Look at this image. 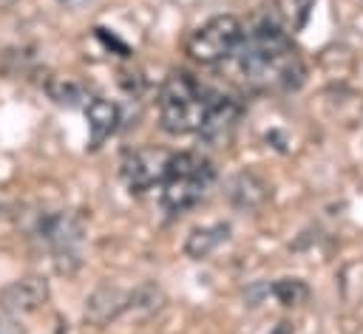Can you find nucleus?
<instances>
[{"label":"nucleus","mask_w":363,"mask_h":334,"mask_svg":"<svg viewBox=\"0 0 363 334\" xmlns=\"http://www.w3.org/2000/svg\"><path fill=\"white\" fill-rule=\"evenodd\" d=\"M213 181V164L196 153H170L167 173L162 178V204L170 212H184L201 201Z\"/></svg>","instance_id":"3"},{"label":"nucleus","mask_w":363,"mask_h":334,"mask_svg":"<svg viewBox=\"0 0 363 334\" xmlns=\"http://www.w3.org/2000/svg\"><path fill=\"white\" fill-rule=\"evenodd\" d=\"M227 235H230V226H227V224L196 226V229L187 235V241H184V252H187L190 258L201 260V258H207L210 252H216V249L227 241Z\"/></svg>","instance_id":"11"},{"label":"nucleus","mask_w":363,"mask_h":334,"mask_svg":"<svg viewBox=\"0 0 363 334\" xmlns=\"http://www.w3.org/2000/svg\"><path fill=\"white\" fill-rule=\"evenodd\" d=\"M272 294H275L284 306H298V303L306 300L309 289H306V283L298 280V277H281V280L272 283Z\"/></svg>","instance_id":"12"},{"label":"nucleus","mask_w":363,"mask_h":334,"mask_svg":"<svg viewBox=\"0 0 363 334\" xmlns=\"http://www.w3.org/2000/svg\"><path fill=\"white\" fill-rule=\"evenodd\" d=\"M85 116H88V130H91V147H99L119 125V108L111 99H102V96L88 99Z\"/></svg>","instance_id":"9"},{"label":"nucleus","mask_w":363,"mask_h":334,"mask_svg":"<svg viewBox=\"0 0 363 334\" xmlns=\"http://www.w3.org/2000/svg\"><path fill=\"white\" fill-rule=\"evenodd\" d=\"M48 93L60 105H77L82 99V88L74 85V82H68V79H51L48 82Z\"/></svg>","instance_id":"13"},{"label":"nucleus","mask_w":363,"mask_h":334,"mask_svg":"<svg viewBox=\"0 0 363 334\" xmlns=\"http://www.w3.org/2000/svg\"><path fill=\"white\" fill-rule=\"evenodd\" d=\"M133 306V294H128V292H122V289H116V286H102V289H96L91 297H88V303H85V317L94 323V326H105V323H111V320H116L125 309H130Z\"/></svg>","instance_id":"8"},{"label":"nucleus","mask_w":363,"mask_h":334,"mask_svg":"<svg viewBox=\"0 0 363 334\" xmlns=\"http://www.w3.org/2000/svg\"><path fill=\"white\" fill-rule=\"evenodd\" d=\"M244 25L233 14L210 17L204 25H199L187 40V54L201 65H216L227 57H233L241 45Z\"/></svg>","instance_id":"4"},{"label":"nucleus","mask_w":363,"mask_h":334,"mask_svg":"<svg viewBox=\"0 0 363 334\" xmlns=\"http://www.w3.org/2000/svg\"><path fill=\"white\" fill-rule=\"evenodd\" d=\"M235 119H238V102L233 96L216 93V96L207 99V108H204V116H201V125H199V136L207 144H218L230 136Z\"/></svg>","instance_id":"7"},{"label":"nucleus","mask_w":363,"mask_h":334,"mask_svg":"<svg viewBox=\"0 0 363 334\" xmlns=\"http://www.w3.org/2000/svg\"><path fill=\"white\" fill-rule=\"evenodd\" d=\"M45 300H48V283H45V277H37V275L20 277L0 289V311L6 317L37 311Z\"/></svg>","instance_id":"6"},{"label":"nucleus","mask_w":363,"mask_h":334,"mask_svg":"<svg viewBox=\"0 0 363 334\" xmlns=\"http://www.w3.org/2000/svg\"><path fill=\"white\" fill-rule=\"evenodd\" d=\"M227 198L238 209H255L267 201V184L255 173H238L227 184Z\"/></svg>","instance_id":"10"},{"label":"nucleus","mask_w":363,"mask_h":334,"mask_svg":"<svg viewBox=\"0 0 363 334\" xmlns=\"http://www.w3.org/2000/svg\"><path fill=\"white\" fill-rule=\"evenodd\" d=\"M0 334H23V328L11 317H0Z\"/></svg>","instance_id":"14"},{"label":"nucleus","mask_w":363,"mask_h":334,"mask_svg":"<svg viewBox=\"0 0 363 334\" xmlns=\"http://www.w3.org/2000/svg\"><path fill=\"white\" fill-rule=\"evenodd\" d=\"M167 161H170L167 150H156V147L133 150L122 159V178L136 192L150 190L153 184H162V178L167 173Z\"/></svg>","instance_id":"5"},{"label":"nucleus","mask_w":363,"mask_h":334,"mask_svg":"<svg viewBox=\"0 0 363 334\" xmlns=\"http://www.w3.org/2000/svg\"><path fill=\"white\" fill-rule=\"evenodd\" d=\"M210 93L187 74V71H173L159 93V116L162 127L167 133H193L201 125L204 108H207Z\"/></svg>","instance_id":"2"},{"label":"nucleus","mask_w":363,"mask_h":334,"mask_svg":"<svg viewBox=\"0 0 363 334\" xmlns=\"http://www.w3.org/2000/svg\"><path fill=\"white\" fill-rule=\"evenodd\" d=\"M235 54L241 74L255 85L292 91L303 82V62L292 48V40L284 31L278 11L264 8L255 23L244 31Z\"/></svg>","instance_id":"1"}]
</instances>
